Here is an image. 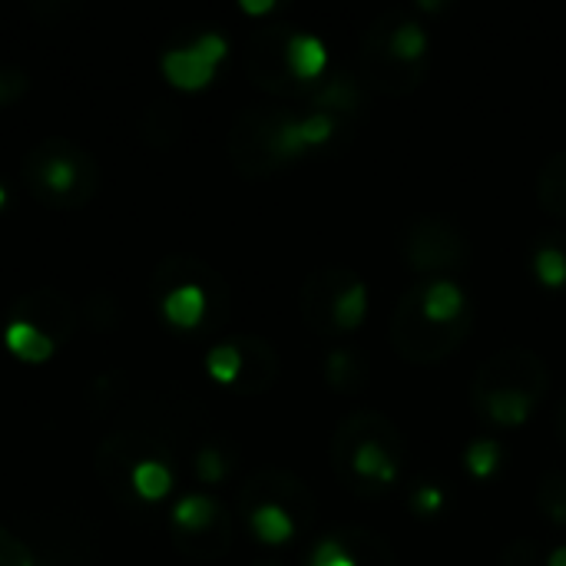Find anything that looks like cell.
<instances>
[{"instance_id": "cell-18", "label": "cell", "mask_w": 566, "mask_h": 566, "mask_svg": "<svg viewBox=\"0 0 566 566\" xmlns=\"http://www.w3.org/2000/svg\"><path fill=\"white\" fill-rule=\"evenodd\" d=\"M219 521V504L206 494H186L172 504V524L186 534H206Z\"/></svg>"}, {"instance_id": "cell-15", "label": "cell", "mask_w": 566, "mask_h": 566, "mask_svg": "<svg viewBox=\"0 0 566 566\" xmlns=\"http://www.w3.org/2000/svg\"><path fill=\"white\" fill-rule=\"evenodd\" d=\"M325 381L335 391H342V395L361 391L365 381H368V361H365V355L358 348H345V345L335 348V352H328V358H325Z\"/></svg>"}, {"instance_id": "cell-20", "label": "cell", "mask_w": 566, "mask_h": 566, "mask_svg": "<svg viewBox=\"0 0 566 566\" xmlns=\"http://www.w3.org/2000/svg\"><path fill=\"white\" fill-rule=\"evenodd\" d=\"M537 507L547 514L551 524L566 527V474L564 471H551L541 478L537 484Z\"/></svg>"}, {"instance_id": "cell-6", "label": "cell", "mask_w": 566, "mask_h": 566, "mask_svg": "<svg viewBox=\"0 0 566 566\" xmlns=\"http://www.w3.org/2000/svg\"><path fill=\"white\" fill-rule=\"evenodd\" d=\"M401 255L411 272L428 275V279H448V272H458L471 259L468 235L438 219V216H421L408 226L401 239Z\"/></svg>"}, {"instance_id": "cell-24", "label": "cell", "mask_w": 566, "mask_h": 566, "mask_svg": "<svg viewBox=\"0 0 566 566\" xmlns=\"http://www.w3.org/2000/svg\"><path fill=\"white\" fill-rule=\"evenodd\" d=\"M441 504H444V494L438 491V488H418L415 491V497H411V511L415 514H438L441 511Z\"/></svg>"}, {"instance_id": "cell-19", "label": "cell", "mask_w": 566, "mask_h": 566, "mask_svg": "<svg viewBox=\"0 0 566 566\" xmlns=\"http://www.w3.org/2000/svg\"><path fill=\"white\" fill-rule=\"evenodd\" d=\"M206 371L219 385H235L245 371V352L235 342H222L206 355Z\"/></svg>"}, {"instance_id": "cell-11", "label": "cell", "mask_w": 566, "mask_h": 566, "mask_svg": "<svg viewBox=\"0 0 566 566\" xmlns=\"http://www.w3.org/2000/svg\"><path fill=\"white\" fill-rule=\"evenodd\" d=\"M163 318L179 332L199 328L206 318V289L196 282H182V285L169 289L163 298Z\"/></svg>"}, {"instance_id": "cell-16", "label": "cell", "mask_w": 566, "mask_h": 566, "mask_svg": "<svg viewBox=\"0 0 566 566\" xmlns=\"http://www.w3.org/2000/svg\"><path fill=\"white\" fill-rule=\"evenodd\" d=\"M129 484H133V491H136L139 501L159 504V501H166V497L172 494L176 478H172L169 464H163V461H156V458H146V461H136V464H133Z\"/></svg>"}, {"instance_id": "cell-17", "label": "cell", "mask_w": 566, "mask_h": 566, "mask_svg": "<svg viewBox=\"0 0 566 566\" xmlns=\"http://www.w3.org/2000/svg\"><path fill=\"white\" fill-rule=\"evenodd\" d=\"M537 199L551 216L566 219V153H557L544 163L537 176Z\"/></svg>"}, {"instance_id": "cell-14", "label": "cell", "mask_w": 566, "mask_h": 566, "mask_svg": "<svg viewBox=\"0 0 566 566\" xmlns=\"http://www.w3.org/2000/svg\"><path fill=\"white\" fill-rule=\"evenodd\" d=\"M534 279L547 289V292H564L566 289V239L557 232L541 235V242L534 245Z\"/></svg>"}, {"instance_id": "cell-8", "label": "cell", "mask_w": 566, "mask_h": 566, "mask_svg": "<svg viewBox=\"0 0 566 566\" xmlns=\"http://www.w3.org/2000/svg\"><path fill=\"white\" fill-rule=\"evenodd\" d=\"M226 53H229L226 36L206 30L192 43L166 50L163 60H159V70H163V76H166V83L172 90L199 93V90H206L216 80V70L226 60Z\"/></svg>"}, {"instance_id": "cell-12", "label": "cell", "mask_w": 566, "mask_h": 566, "mask_svg": "<svg viewBox=\"0 0 566 566\" xmlns=\"http://www.w3.org/2000/svg\"><path fill=\"white\" fill-rule=\"evenodd\" d=\"M3 345L23 365H43L56 352V345L46 332H40L33 322H20V318L3 328Z\"/></svg>"}, {"instance_id": "cell-13", "label": "cell", "mask_w": 566, "mask_h": 566, "mask_svg": "<svg viewBox=\"0 0 566 566\" xmlns=\"http://www.w3.org/2000/svg\"><path fill=\"white\" fill-rule=\"evenodd\" d=\"M361 106H365L361 86H358L348 73H338V76L325 80L322 90L312 96V109H322V113H328V116H335V119H342V123L352 119Z\"/></svg>"}, {"instance_id": "cell-7", "label": "cell", "mask_w": 566, "mask_h": 566, "mask_svg": "<svg viewBox=\"0 0 566 566\" xmlns=\"http://www.w3.org/2000/svg\"><path fill=\"white\" fill-rule=\"evenodd\" d=\"M315 517V501L312 494L289 481L282 497H262L259 504L249 507V531L259 544L265 547H282L289 544L308 521Z\"/></svg>"}, {"instance_id": "cell-1", "label": "cell", "mask_w": 566, "mask_h": 566, "mask_svg": "<svg viewBox=\"0 0 566 566\" xmlns=\"http://www.w3.org/2000/svg\"><path fill=\"white\" fill-rule=\"evenodd\" d=\"M474 328L464 289L451 279H424L408 289L391 315V345L411 365H438L454 355Z\"/></svg>"}, {"instance_id": "cell-9", "label": "cell", "mask_w": 566, "mask_h": 566, "mask_svg": "<svg viewBox=\"0 0 566 566\" xmlns=\"http://www.w3.org/2000/svg\"><path fill=\"white\" fill-rule=\"evenodd\" d=\"M302 566H398L391 544L368 527H342L325 534Z\"/></svg>"}, {"instance_id": "cell-23", "label": "cell", "mask_w": 566, "mask_h": 566, "mask_svg": "<svg viewBox=\"0 0 566 566\" xmlns=\"http://www.w3.org/2000/svg\"><path fill=\"white\" fill-rule=\"evenodd\" d=\"M196 474H199V481H206V484H219V481L226 478V458H222V451L202 448L199 458H196Z\"/></svg>"}, {"instance_id": "cell-2", "label": "cell", "mask_w": 566, "mask_h": 566, "mask_svg": "<svg viewBox=\"0 0 566 566\" xmlns=\"http://www.w3.org/2000/svg\"><path fill=\"white\" fill-rule=\"evenodd\" d=\"M332 471L338 484L358 497L388 494L408 471V448L401 431L378 411H352L332 434Z\"/></svg>"}, {"instance_id": "cell-28", "label": "cell", "mask_w": 566, "mask_h": 566, "mask_svg": "<svg viewBox=\"0 0 566 566\" xmlns=\"http://www.w3.org/2000/svg\"><path fill=\"white\" fill-rule=\"evenodd\" d=\"M3 209H7V186L0 182V212H3Z\"/></svg>"}, {"instance_id": "cell-22", "label": "cell", "mask_w": 566, "mask_h": 566, "mask_svg": "<svg viewBox=\"0 0 566 566\" xmlns=\"http://www.w3.org/2000/svg\"><path fill=\"white\" fill-rule=\"evenodd\" d=\"M43 186L50 189V192H70L73 186H76V166L70 163V159H50L46 166H43Z\"/></svg>"}, {"instance_id": "cell-4", "label": "cell", "mask_w": 566, "mask_h": 566, "mask_svg": "<svg viewBox=\"0 0 566 566\" xmlns=\"http://www.w3.org/2000/svg\"><path fill=\"white\" fill-rule=\"evenodd\" d=\"M431 36L408 10L381 13L361 36V76L385 96H408L428 76Z\"/></svg>"}, {"instance_id": "cell-29", "label": "cell", "mask_w": 566, "mask_h": 566, "mask_svg": "<svg viewBox=\"0 0 566 566\" xmlns=\"http://www.w3.org/2000/svg\"><path fill=\"white\" fill-rule=\"evenodd\" d=\"M20 566H33V560H27V557H23V564Z\"/></svg>"}, {"instance_id": "cell-26", "label": "cell", "mask_w": 566, "mask_h": 566, "mask_svg": "<svg viewBox=\"0 0 566 566\" xmlns=\"http://www.w3.org/2000/svg\"><path fill=\"white\" fill-rule=\"evenodd\" d=\"M242 10H245V13H269V10H275V3H252V0H242Z\"/></svg>"}, {"instance_id": "cell-5", "label": "cell", "mask_w": 566, "mask_h": 566, "mask_svg": "<svg viewBox=\"0 0 566 566\" xmlns=\"http://www.w3.org/2000/svg\"><path fill=\"white\" fill-rule=\"evenodd\" d=\"M305 322L322 335H348L368 315V289L348 265L318 269L302 292Z\"/></svg>"}, {"instance_id": "cell-10", "label": "cell", "mask_w": 566, "mask_h": 566, "mask_svg": "<svg viewBox=\"0 0 566 566\" xmlns=\"http://www.w3.org/2000/svg\"><path fill=\"white\" fill-rule=\"evenodd\" d=\"M285 66L295 86H312L328 70V53L318 36L312 33H289L285 36Z\"/></svg>"}, {"instance_id": "cell-25", "label": "cell", "mask_w": 566, "mask_h": 566, "mask_svg": "<svg viewBox=\"0 0 566 566\" xmlns=\"http://www.w3.org/2000/svg\"><path fill=\"white\" fill-rule=\"evenodd\" d=\"M544 566H566V544L564 547H557V551H551V554H547V560H544Z\"/></svg>"}, {"instance_id": "cell-3", "label": "cell", "mask_w": 566, "mask_h": 566, "mask_svg": "<svg viewBox=\"0 0 566 566\" xmlns=\"http://www.w3.org/2000/svg\"><path fill=\"white\" fill-rule=\"evenodd\" d=\"M551 391L547 361L531 348H501L474 375L471 401L494 428H524Z\"/></svg>"}, {"instance_id": "cell-21", "label": "cell", "mask_w": 566, "mask_h": 566, "mask_svg": "<svg viewBox=\"0 0 566 566\" xmlns=\"http://www.w3.org/2000/svg\"><path fill=\"white\" fill-rule=\"evenodd\" d=\"M464 468H468L471 478H478V481L494 478L497 468H501V444H497V441H488V438L468 444V451H464Z\"/></svg>"}, {"instance_id": "cell-27", "label": "cell", "mask_w": 566, "mask_h": 566, "mask_svg": "<svg viewBox=\"0 0 566 566\" xmlns=\"http://www.w3.org/2000/svg\"><path fill=\"white\" fill-rule=\"evenodd\" d=\"M557 428H560V438L566 441V401L560 405V411H557Z\"/></svg>"}]
</instances>
